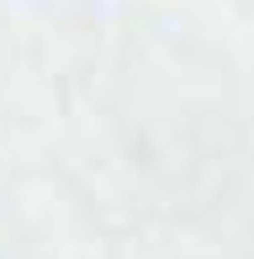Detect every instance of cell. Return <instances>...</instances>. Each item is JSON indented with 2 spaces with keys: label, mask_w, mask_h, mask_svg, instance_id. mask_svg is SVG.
Listing matches in <instances>:
<instances>
[]
</instances>
